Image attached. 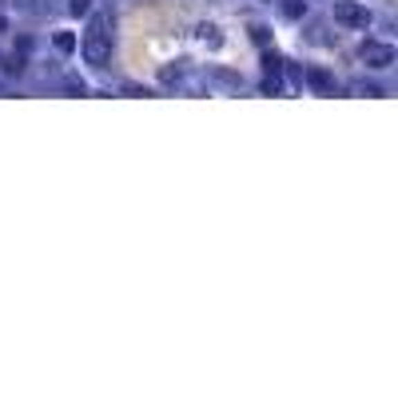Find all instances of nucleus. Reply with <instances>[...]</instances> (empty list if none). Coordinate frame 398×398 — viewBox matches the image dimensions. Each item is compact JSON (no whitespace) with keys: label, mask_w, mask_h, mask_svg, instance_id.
Returning a JSON list of instances; mask_svg holds the SVG:
<instances>
[{"label":"nucleus","mask_w":398,"mask_h":398,"mask_svg":"<svg viewBox=\"0 0 398 398\" xmlns=\"http://www.w3.org/2000/svg\"><path fill=\"white\" fill-rule=\"evenodd\" d=\"M80 52H84V60L92 64V68H108V60H111V16H104V12L92 16Z\"/></svg>","instance_id":"f257e3e1"},{"label":"nucleus","mask_w":398,"mask_h":398,"mask_svg":"<svg viewBox=\"0 0 398 398\" xmlns=\"http://www.w3.org/2000/svg\"><path fill=\"white\" fill-rule=\"evenodd\" d=\"M334 20L347 24V28H370V24H374L370 8L359 4V0H334Z\"/></svg>","instance_id":"f03ea898"},{"label":"nucleus","mask_w":398,"mask_h":398,"mask_svg":"<svg viewBox=\"0 0 398 398\" xmlns=\"http://www.w3.org/2000/svg\"><path fill=\"white\" fill-rule=\"evenodd\" d=\"M363 60H366V68H374V72H386V68L398 60V52H395V44L366 40V44H363Z\"/></svg>","instance_id":"7ed1b4c3"},{"label":"nucleus","mask_w":398,"mask_h":398,"mask_svg":"<svg viewBox=\"0 0 398 398\" xmlns=\"http://www.w3.org/2000/svg\"><path fill=\"white\" fill-rule=\"evenodd\" d=\"M307 84H311L315 92H334V76L327 68H307Z\"/></svg>","instance_id":"20e7f679"},{"label":"nucleus","mask_w":398,"mask_h":398,"mask_svg":"<svg viewBox=\"0 0 398 398\" xmlns=\"http://www.w3.org/2000/svg\"><path fill=\"white\" fill-rule=\"evenodd\" d=\"M283 12H287V16H291V20H299V16H302V12H307V0H291V4H287Z\"/></svg>","instance_id":"39448f33"},{"label":"nucleus","mask_w":398,"mask_h":398,"mask_svg":"<svg viewBox=\"0 0 398 398\" xmlns=\"http://www.w3.org/2000/svg\"><path fill=\"white\" fill-rule=\"evenodd\" d=\"M56 48H60V52H72V48H76V36L60 32V36H56Z\"/></svg>","instance_id":"423d86ee"},{"label":"nucleus","mask_w":398,"mask_h":398,"mask_svg":"<svg viewBox=\"0 0 398 398\" xmlns=\"http://www.w3.org/2000/svg\"><path fill=\"white\" fill-rule=\"evenodd\" d=\"M72 12L84 16V12H88V0H72Z\"/></svg>","instance_id":"0eeeda50"},{"label":"nucleus","mask_w":398,"mask_h":398,"mask_svg":"<svg viewBox=\"0 0 398 398\" xmlns=\"http://www.w3.org/2000/svg\"><path fill=\"white\" fill-rule=\"evenodd\" d=\"M4 28H8V20H4V16H0V32H4Z\"/></svg>","instance_id":"6e6552de"}]
</instances>
